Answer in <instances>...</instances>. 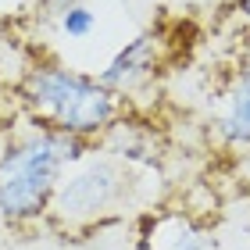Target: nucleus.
<instances>
[{"label":"nucleus","instance_id":"obj_3","mask_svg":"<svg viewBox=\"0 0 250 250\" xmlns=\"http://www.w3.org/2000/svg\"><path fill=\"white\" fill-rule=\"evenodd\" d=\"M136 193H140V172L93 143V150L64 172L50 200L47 222L64 236H86L118 222L136 204Z\"/></svg>","mask_w":250,"mask_h":250},{"label":"nucleus","instance_id":"obj_6","mask_svg":"<svg viewBox=\"0 0 250 250\" xmlns=\"http://www.w3.org/2000/svg\"><path fill=\"white\" fill-rule=\"evenodd\" d=\"M146 247L150 250H218L214 232L193 214H161V218H154Z\"/></svg>","mask_w":250,"mask_h":250},{"label":"nucleus","instance_id":"obj_1","mask_svg":"<svg viewBox=\"0 0 250 250\" xmlns=\"http://www.w3.org/2000/svg\"><path fill=\"white\" fill-rule=\"evenodd\" d=\"M32 125L100 143L129 115V100L100 83V75L64 64L61 58H32L15 86Z\"/></svg>","mask_w":250,"mask_h":250},{"label":"nucleus","instance_id":"obj_4","mask_svg":"<svg viewBox=\"0 0 250 250\" xmlns=\"http://www.w3.org/2000/svg\"><path fill=\"white\" fill-rule=\"evenodd\" d=\"M211 132L225 150L250 154V40L236 50L211 100Z\"/></svg>","mask_w":250,"mask_h":250},{"label":"nucleus","instance_id":"obj_9","mask_svg":"<svg viewBox=\"0 0 250 250\" xmlns=\"http://www.w3.org/2000/svg\"><path fill=\"white\" fill-rule=\"evenodd\" d=\"M225 11H229V18L240 25V32L250 40V0H225Z\"/></svg>","mask_w":250,"mask_h":250},{"label":"nucleus","instance_id":"obj_2","mask_svg":"<svg viewBox=\"0 0 250 250\" xmlns=\"http://www.w3.org/2000/svg\"><path fill=\"white\" fill-rule=\"evenodd\" d=\"M89 150H93L89 140L32 122L11 132L0 143V222L11 229L43 225L64 172Z\"/></svg>","mask_w":250,"mask_h":250},{"label":"nucleus","instance_id":"obj_5","mask_svg":"<svg viewBox=\"0 0 250 250\" xmlns=\"http://www.w3.org/2000/svg\"><path fill=\"white\" fill-rule=\"evenodd\" d=\"M165 61H168V40H165L161 29L150 25V29L136 32L129 43H122L97 75H100V83L107 89H115L122 100H129L132 93L146 89L157 75H161Z\"/></svg>","mask_w":250,"mask_h":250},{"label":"nucleus","instance_id":"obj_7","mask_svg":"<svg viewBox=\"0 0 250 250\" xmlns=\"http://www.w3.org/2000/svg\"><path fill=\"white\" fill-rule=\"evenodd\" d=\"M54 29L61 32L64 40H72V43H83L93 36V29H97V11L89 7V4H79V7H68L64 15L54 21Z\"/></svg>","mask_w":250,"mask_h":250},{"label":"nucleus","instance_id":"obj_8","mask_svg":"<svg viewBox=\"0 0 250 250\" xmlns=\"http://www.w3.org/2000/svg\"><path fill=\"white\" fill-rule=\"evenodd\" d=\"M79 4H89V0H32V15H36L43 25H54L68 7H79Z\"/></svg>","mask_w":250,"mask_h":250}]
</instances>
